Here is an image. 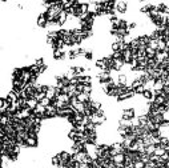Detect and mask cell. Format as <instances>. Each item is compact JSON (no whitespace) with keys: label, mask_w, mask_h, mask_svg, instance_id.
Segmentation results:
<instances>
[{"label":"cell","mask_w":169,"mask_h":168,"mask_svg":"<svg viewBox=\"0 0 169 168\" xmlns=\"http://www.w3.org/2000/svg\"><path fill=\"white\" fill-rule=\"evenodd\" d=\"M99 81H100V84L109 83V81H113L111 72H108V71H101V72L99 73Z\"/></svg>","instance_id":"cell-1"},{"label":"cell","mask_w":169,"mask_h":168,"mask_svg":"<svg viewBox=\"0 0 169 168\" xmlns=\"http://www.w3.org/2000/svg\"><path fill=\"white\" fill-rule=\"evenodd\" d=\"M136 116V111L135 108H126V110L123 111V116L121 119H125V120H133Z\"/></svg>","instance_id":"cell-2"},{"label":"cell","mask_w":169,"mask_h":168,"mask_svg":"<svg viewBox=\"0 0 169 168\" xmlns=\"http://www.w3.org/2000/svg\"><path fill=\"white\" fill-rule=\"evenodd\" d=\"M48 19H47V15L45 12H43V14L39 15V18H37V26L41 27V28H44V27L48 26Z\"/></svg>","instance_id":"cell-3"},{"label":"cell","mask_w":169,"mask_h":168,"mask_svg":"<svg viewBox=\"0 0 169 168\" xmlns=\"http://www.w3.org/2000/svg\"><path fill=\"white\" fill-rule=\"evenodd\" d=\"M164 87H165V84H164V81L161 80V79H157V80H155V87H153V92H155V93H160V92H163Z\"/></svg>","instance_id":"cell-4"},{"label":"cell","mask_w":169,"mask_h":168,"mask_svg":"<svg viewBox=\"0 0 169 168\" xmlns=\"http://www.w3.org/2000/svg\"><path fill=\"white\" fill-rule=\"evenodd\" d=\"M128 9V4L125 1H117L116 3V11H119L120 14H125Z\"/></svg>","instance_id":"cell-5"},{"label":"cell","mask_w":169,"mask_h":168,"mask_svg":"<svg viewBox=\"0 0 169 168\" xmlns=\"http://www.w3.org/2000/svg\"><path fill=\"white\" fill-rule=\"evenodd\" d=\"M112 162L116 164H124L125 163V154H117L112 157Z\"/></svg>","instance_id":"cell-6"},{"label":"cell","mask_w":169,"mask_h":168,"mask_svg":"<svg viewBox=\"0 0 169 168\" xmlns=\"http://www.w3.org/2000/svg\"><path fill=\"white\" fill-rule=\"evenodd\" d=\"M77 99H79V102H81V103H88V102H91V93L81 92L77 95Z\"/></svg>","instance_id":"cell-7"},{"label":"cell","mask_w":169,"mask_h":168,"mask_svg":"<svg viewBox=\"0 0 169 168\" xmlns=\"http://www.w3.org/2000/svg\"><path fill=\"white\" fill-rule=\"evenodd\" d=\"M143 98L151 103V102H153V100H155V92H153V91H151V90H145V92L143 93Z\"/></svg>","instance_id":"cell-8"},{"label":"cell","mask_w":169,"mask_h":168,"mask_svg":"<svg viewBox=\"0 0 169 168\" xmlns=\"http://www.w3.org/2000/svg\"><path fill=\"white\" fill-rule=\"evenodd\" d=\"M72 108H73L76 112H79V113H84V112H85V104H84V103H81V102H77L75 105H72Z\"/></svg>","instance_id":"cell-9"},{"label":"cell","mask_w":169,"mask_h":168,"mask_svg":"<svg viewBox=\"0 0 169 168\" xmlns=\"http://www.w3.org/2000/svg\"><path fill=\"white\" fill-rule=\"evenodd\" d=\"M68 16H69V15H68V12H67V11H63V12H61V14L59 15V20H58V24H59V26H63V24L67 21Z\"/></svg>","instance_id":"cell-10"},{"label":"cell","mask_w":169,"mask_h":168,"mask_svg":"<svg viewBox=\"0 0 169 168\" xmlns=\"http://www.w3.org/2000/svg\"><path fill=\"white\" fill-rule=\"evenodd\" d=\"M37 104H39V102H37L35 98H32V99H27V107L29 108V110H32L33 111L35 108L37 107Z\"/></svg>","instance_id":"cell-11"},{"label":"cell","mask_w":169,"mask_h":168,"mask_svg":"<svg viewBox=\"0 0 169 168\" xmlns=\"http://www.w3.org/2000/svg\"><path fill=\"white\" fill-rule=\"evenodd\" d=\"M166 152V148L165 147H163V145L161 144H158V145H156V151H155V155L156 156H163L164 154H165Z\"/></svg>","instance_id":"cell-12"},{"label":"cell","mask_w":169,"mask_h":168,"mask_svg":"<svg viewBox=\"0 0 169 168\" xmlns=\"http://www.w3.org/2000/svg\"><path fill=\"white\" fill-rule=\"evenodd\" d=\"M156 53H157V51H155V49L152 48H149V47H146L145 49V55L148 59H155L156 58Z\"/></svg>","instance_id":"cell-13"},{"label":"cell","mask_w":169,"mask_h":168,"mask_svg":"<svg viewBox=\"0 0 169 168\" xmlns=\"http://www.w3.org/2000/svg\"><path fill=\"white\" fill-rule=\"evenodd\" d=\"M53 58L56 60H63L65 58V53H64V51H53Z\"/></svg>","instance_id":"cell-14"},{"label":"cell","mask_w":169,"mask_h":168,"mask_svg":"<svg viewBox=\"0 0 169 168\" xmlns=\"http://www.w3.org/2000/svg\"><path fill=\"white\" fill-rule=\"evenodd\" d=\"M157 46H158V40H156V39H153L152 36H151V41H149L148 47L149 48H152V49H155V51H157Z\"/></svg>","instance_id":"cell-15"},{"label":"cell","mask_w":169,"mask_h":168,"mask_svg":"<svg viewBox=\"0 0 169 168\" xmlns=\"http://www.w3.org/2000/svg\"><path fill=\"white\" fill-rule=\"evenodd\" d=\"M155 151H156V145H146L145 147V154L148 155H155Z\"/></svg>","instance_id":"cell-16"},{"label":"cell","mask_w":169,"mask_h":168,"mask_svg":"<svg viewBox=\"0 0 169 168\" xmlns=\"http://www.w3.org/2000/svg\"><path fill=\"white\" fill-rule=\"evenodd\" d=\"M135 95H143L144 92H145V87H144V84L143 85H138L137 88H135Z\"/></svg>","instance_id":"cell-17"},{"label":"cell","mask_w":169,"mask_h":168,"mask_svg":"<svg viewBox=\"0 0 169 168\" xmlns=\"http://www.w3.org/2000/svg\"><path fill=\"white\" fill-rule=\"evenodd\" d=\"M77 56H79V51H77V49H71V51L68 52V58L69 59H76Z\"/></svg>","instance_id":"cell-18"},{"label":"cell","mask_w":169,"mask_h":168,"mask_svg":"<svg viewBox=\"0 0 169 168\" xmlns=\"http://www.w3.org/2000/svg\"><path fill=\"white\" fill-rule=\"evenodd\" d=\"M40 104H41V105H44V107H49V105L52 104V100H51V99H48V98L45 96V98H44L43 100L40 102Z\"/></svg>","instance_id":"cell-19"},{"label":"cell","mask_w":169,"mask_h":168,"mask_svg":"<svg viewBox=\"0 0 169 168\" xmlns=\"http://www.w3.org/2000/svg\"><path fill=\"white\" fill-rule=\"evenodd\" d=\"M160 144L163 145V147H169V139L168 137H164V136H161L160 137Z\"/></svg>","instance_id":"cell-20"},{"label":"cell","mask_w":169,"mask_h":168,"mask_svg":"<svg viewBox=\"0 0 169 168\" xmlns=\"http://www.w3.org/2000/svg\"><path fill=\"white\" fill-rule=\"evenodd\" d=\"M133 167L135 168H145V163L143 160H137V162H133Z\"/></svg>","instance_id":"cell-21"},{"label":"cell","mask_w":169,"mask_h":168,"mask_svg":"<svg viewBox=\"0 0 169 168\" xmlns=\"http://www.w3.org/2000/svg\"><path fill=\"white\" fill-rule=\"evenodd\" d=\"M51 163L55 165V167H60V159H59V156L56 155V156H53L52 157V160H51Z\"/></svg>","instance_id":"cell-22"},{"label":"cell","mask_w":169,"mask_h":168,"mask_svg":"<svg viewBox=\"0 0 169 168\" xmlns=\"http://www.w3.org/2000/svg\"><path fill=\"white\" fill-rule=\"evenodd\" d=\"M84 58H85L87 60H91V59H93V52H92V51H89V49H87L85 53H84Z\"/></svg>","instance_id":"cell-23"},{"label":"cell","mask_w":169,"mask_h":168,"mask_svg":"<svg viewBox=\"0 0 169 168\" xmlns=\"http://www.w3.org/2000/svg\"><path fill=\"white\" fill-rule=\"evenodd\" d=\"M119 84L126 85V76L125 75H120V76H119Z\"/></svg>","instance_id":"cell-24"},{"label":"cell","mask_w":169,"mask_h":168,"mask_svg":"<svg viewBox=\"0 0 169 168\" xmlns=\"http://www.w3.org/2000/svg\"><path fill=\"white\" fill-rule=\"evenodd\" d=\"M91 91H92V84H84V92L91 93Z\"/></svg>","instance_id":"cell-25"},{"label":"cell","mask_w":169,"mask_h":168,"mask_svg":"<svg viewBox=\"0 0 169 168\" xmlns=\"http://www.w3.org/2000/svg\"><path fill=\"white\" fill-rule=\"evenodd\" d=\"M35 65H37V67H43V65H45V64H44V59H37L36 61H35Z\"/></svg>","instance_id":"cell-26"},{"label":"cell","mask_w":169,"mask_h":168,"mask_svg":"<svg viewBox=\"0 0 169 168\" xmlns=\"http://www.w3.org/2000/svg\"><path fill=\"white\" fill-rule=\"evenodd\" d=\"M136 27H137V23H136V21H132V23H129V31H131V29H135Z\"/></svg>","instance_id":"cell-27"}]
</instances>
